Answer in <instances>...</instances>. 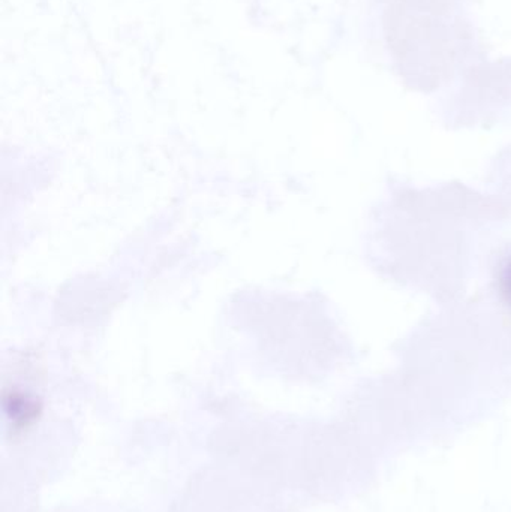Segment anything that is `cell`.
Masks as SVG:
<instances>
[{
	"label": "cell",
	"instance_id": "6da1fadb",
	"mask_svg": "<svg viewBox=\"0 0 511 512\" xmlns=\"http://www.w3.org/2000/svg\"><path fill=\"white\" fill-rule=\"evenodd\" d=\"M504 292H506L507 297L511 301V264L506 268V273H504Z\"/></svg>",
	"mask_w": 511,
	"mask_h": 512
}]
</instances>
